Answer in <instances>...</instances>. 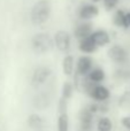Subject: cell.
I'll use <instances>...</instances> for the list:
<instances>
[{"label":"cell","mask_w":130,"mask_h":131,"mask_svg":"<svg viewBox=\"0 0 130 131\" xmlns=\"http://www.w3.org/2000/svg\"><path fill=\"white\" fill-rule=\"evenodd\" d=\"M97 47L98 46L96 45V43L93 41V39L91 38V36L86 37V38H83L80 40V50L82 51L83 53H93L96 52Z\"/></svg>","instance_id":"14"},{"label":"cell","mask_w":130,"mask_h":131,"mask_svg":"<svg viewBox=\"0 0 130 131\" xmlns=\"http://www.w3.org/2000/svg\"><path fill=\"white\" fill-rule=\"evenodd\" d=\"M58 131H69V118L67 112L60 113L58 118Z\"/></svg>","instance_id":"16"},{"label":"cell","mask_w":130,"mask_h":131,"mask_svg":"<svg viewBox=\"0 0 130 131\" xmlns=\"http://www.w3.org/2000/svg\"><path fill=\"white\" fill-rule=\"evenodd\" d=\"M93 4H96V2H99V1H101V0H91Z\"/></svg>","instance_id":"25"},{"label":"cell","mask_w":130,"mask_h":131,"mask_svg":"<svg viewBox=\"0 0 130 131\" xmlns=\"http://www.w3.org/2000/svg\"><path fill=\"white\" fill-rule=\"evenodd\" d=\"M105 76L106 75H105V72H104V70L99 69V68H97V69H91L90 72L88 74V77H89L92 82H94V83H100L101 81L105 79Z\"/></svg>","instance_id":"17"},{"label":"cell","mask_w":130,"mask_h":131,"mask_svg":"<svg viewBox=\"0 0 130 131\" xmlns=\"http://www.w3.org/2000/svg\"><path fill=\"white\" fill-rule=\"evenodd\" d=\"M52 75V69L47 66H39L35 69L31 77V85L34 88H39L44 83H46L48 78Z\"/></svg>","instance_id":"3"},{"label":"cell","mask_w":130,"mask_h":131,"mask_svg":"<svg viewBox=\"0 0 130 131\" xmlns=\"http://www.w3.org/2000/svg\"><path fill=\"white\" fill-rule=\"evenodd\" d=\"M123 28H130V12L129 13L124 14V18H123Z\"/></svg>","instance_id":"24"},{"label":"cell","mask_w":130,"mask_h":131,"mask_svg":"<svg viewBox=\"0 0 130 131\" xmlns=\"http://www.w3.org/2000/svg\"><path fill=\"white\" fill-rule=\"evenodd\" d=\"M74 92V86L71 83L69 82H64L63 83V88H62V98L66 100L70 99L71 95H73Z\"/></svg>","instance_id":"19"},{"label":"cell","mask_w":130,"mask_h":131,"mask_svg":"<svg viewBox=\"0 0 130 131\" xmlns=\"http://www.w3.org/2000/svg\"><path fill=\"white\" fill-rule=\"evenodd\" d=\"M92 31V24L91 23H88V22H83L81 24H78L75 29V37L77 39H83V38H86V37L91 36Z\"/></svg>","instance_id":"11"},{"label":"cell","mask_w":130,"mask_h":131,"mask_svg":"<svg viewBox=\"0 0 130 131\" xmlns=\"http://www.w3.org/2000/svg\"><path fill=\"white\" fill-rule=\"evenodd\" d=\"M104 2V7H105L106 10H112L119 4V0H103Z\"/></svg>","instance_id":"22"},{"label":"cell","mask_w":130,"mask_h":131,"mask_svg":"<svg viewBox=\"0 0 130 131\" xmlns=\"http://www.w3.org/2000/svg\"><path fill=\"white\" fill-rule=\"evenodd\" d=\"M90 97L93 98L97 101H105L110 98V91H108L107 88H105L103 85H96L94 89L92 90Z\"/></svg>","instance_id":"12"},{"label":"cell","mask_w":130,"mask_h":131,"mask_svg":"<svg viewBox=\"0 0 130 131\" xmlns=\"http://www.w3.org/2000/svg\"><path fill=\"white\" fill-rule=\"evenodd\" d=\"M124 12L122 9H117L116 13L114 14V17H113V22L116 27H122L123 25V18H124Z\"/></svg>","instance_id":"20"},{"label":"cell","mask_w":130,"mask_h":131,"mask_svg":"<svg viewBox=\"0 0 130 131\" xmlns=\"http://www.w3.org/2000/svg\"><path fill=\"white\" fill-rule=\"evenodd\" d=\"M98 131H111L112 130V121L108 117H101L97 124Z\"/></svg>","instance_id":"18"},{"label":"cell","mask_w":130,"mask_h":131,"mask_svg":"<svg viewBox=\"0 0 130 131\" xmlns=\"http://www.w3.org/2000/svg\"><path fill=\"white\" fill-rule=\"evenodd\" d=\"M62 71L66 76H70L74 72V57L70 54L66 55L62 61Z\"/></svg>","instance_id":"15"},{"label":"cell","mask_w":130,"mask_h":131,"mask_svg":"<svg viewBox=\"0 0 130 131\" xmlns=\"http://www.w3.org/2000/svg\"><path fill=\"white\" fill-rule=\"evenodd\" d=\"M98 14H99V9L96 5L85 4L81 7L78 15H80V18H82L83 21H88V20H91V18L96 17Z\"/></svg>","instance_id":"7"},{"label":"cell","mask_w":130,"mask_h":131,"mask_svg":"<svg viewBox=\"0 0 130 131\" xmlns=\"http://www.w3.org/2000/svg\"><path fill=\"white\" fill-rule=\"evenodd\" d=\"M121 124L123 125V128H126L128 131H130V116H126L121 120Z\"/></svg>","instance_id":"23"},{"label":"cell","mask_w":130,"mask_h":131,"mask_svg":"<svg viewBox=\"0 0 130 131\" xmlns=\"http://www.w3.org/2000/svg\"><path fill=\"white\" fill-rule=\"evenodd\" d=\"M92 69V60L90 57H81L77 62V72L81 76H86Z\"/></svg>","instance_id":"9"},{"label":"cell","mask_w":130,"mask_h":131,"mask_svg":"<svg viewBox=\"0 0 130 131\" xmlns=\"http://www.w3.org/2000/svg\"><path fill=\"white\" fill-rule=\"evenodd\" d=\"M52 104V94L48 91H43L39 92L38 94H36L32 99V105L36 109L43 111L50 107V105Z\"/></svg>","instance_id":"5"},{"label":"cell","mask_w":130,"mask_h":131,"mask_svg":"<svg viewBox=\"0 0 130 131\" xmlns=\"http://www.w3.org/2000/svg\"><path fill=\"white\" fill-rule=\"evenodd\" d=\"M108 57L112 61L116 62V63H123L128 58V54H127V51L121 45H113L108 50Z\"/></svg>","instance_id":"6"},{"label":"cell","mask_w":130,"mask_h":131,"mask_svg":"<svg viewBox=\"0 0 130 131\" xmlns=\"http://www.w3.org/2000/svg\"><path fill=\"white\" fill-rule=\"evenodd\" d=\"M28 125L32 130L40 131L45 128V120L40 115H38V114H31L28 117Z\"/></svg>","instance_id":"13"},{"label":"cell","mask_w":130,"mask_h":131,"mask_svg":"<svg viewBox=\"0 0 130 131\" xmlns=\"http://www.w3.org/2000/svg\"><path fill=\"white\" fill-rule=\"evenodd\" d=\"M80 121L81 127L83 130H89L92 127V121H93V113L89 108L82 109L80 113Z\"/></svg>","instance_id":"10"},{"label":"cell","mask_w":130,"mask_h":131,"mask_svg":"<svg viewBox=\"0 0 130 131\" xmlns=\"http://www.w3.org/2000/svg\"><path fill=\"white\" fill-rule=\"evenodd\" d=\"M54 45L58 47V50L61 52H68L70 48L71 38L70 35L64 30H59L54 36Z\"/></svg>","instance_id":"4"},{"label":"cell","mask_w":130,"mask_h":131,"mask_svg":"<svg viewBox=\"0 0 130 131\" xmlns=\"http://www.w3.org/2000/svg\"><path fill=\"white\" fill-rule=\"evenodd\" d=\"M32 48L38 54H45V53L52 51L54 46V39L51 37V35L46 32H40L34 36L31 40Z\"/></svg>","instance_id":"2"},{"label":"cell","mask_w":130,"mask_h":131,"mask_svg":"<svg viewBox=\"0 0 130 131\" xmlns=\"http://www.w3.org/2000/svg\"><path fill=\"white\" fill-rule=\"evenodd\" d=\"M91 38L93 39V41L96 43V45L98 47L101 46H106L107 44H110V35L107 31L105 30H96V31H92L91 34Z\"/></svg>","instance_id":"8"},{"label":"cell","mask_w":130,"mask_h":131,"mask_svg":"<svg viewBox=\"0 0 130 131\" xmlns=\"http://www.w3.org/2000/svg\"><path fill=\"white\" fill-rule=\"evenodd\" d=\"M51 10L52 7L48 0H38L31 8V13H30L31 22L35 25L44 24L50 18Z\"/></svg>","instance_id":"1"},{"label":"cell","mask_w":130,"mask_h":131,"mask_svg":"<svg viewBox=\"0 0 130 131\" xmlns=\"http://www.w3.org/2000/svg\"><path fill=\"white\" fill-rule=\"evenodd\" d=\"M120 106L123 108H128L130 107V92H126L120 99Z\"/></svg>","instance_id":"21"}]
</instances>
